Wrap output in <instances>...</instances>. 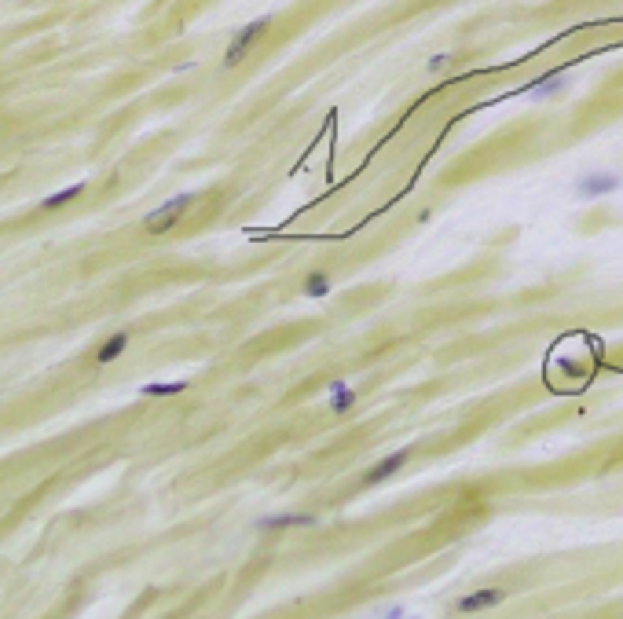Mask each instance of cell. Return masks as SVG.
Returning <instances> with one entry per match:
<instances>
[{"instance_id":"1","label":"cell","mask_w":623,"mask_h":619,"mask_svg":"<svg viewBox=\"0 0 623 619\" xmlns=\"http://www.w3.org/2000/svg\"><path fill=\"white\" fill-rule=\"evenodd\" d=\"M198 201V191H183V194H177V198H169L162 209H154V213H147V220H143V227H147L151 235H165V231H172L180 220H183V213L191 209Z\"/></svg>"},{"instance_id":"2","label":"cell","mask_w":623,"mask_h":619,"mask_svg":"<svg viewBox=\"0 0 623 619\" xmlns=\"http://www.w3.org/2000/svg\"><path fill=\"white\" fill-rule=\"evenodd\" d=\"M620 187H623L620 172H613V169H594V172H583V176L576 180V198H583V201L605 198V194L620 191Z\"/></svg>"},{"instance_id":"3","label":"cell","mask_w":623,"mask_h":619,"mask_svg":"<svg viewBox=\"0 0 623 619\" xmlns=\"http://www.w3.org/2000/svg\"><path fill=\"white\" fill-rule=\"evenodd\" d=\"M271 26V15H260V19H253L250 26H242V30L231 37V45H227V52H224V70H231V66H239L246 55H250V48H253V40L260 37Z\"/></svg>"},{"instance_id":"4","label":"cell","mask_w":623,"mask_h":619,"mask_svg":"<svg viewBox=\"0 0 623 619\" xmlns=\"http://www.w3.org/2000/svg\"><path fill=\"white\" fill-rule=\"evenodd\" d=\"M407 458H411V451H396V454L382 458V462H374V466L367 469L363 484H367V487H374V484H385L389 477H396V473H400L403 466H407Z\"/></svg>"},{"instance_id":"5","label":"cell","mask_w":623,"mask_h":619,"mask_svg":"<svg viewBox=\"0 0 623 619\" xmlns=\"http://www.w3.org/2000/svg\"><path fill=\"white\" fill-rule=\"evenodd\" d=\"M502 597H506L502 590H476V594H466V597H458V601H455V612H458V616L488 612V609H495Z\"/></svg>"},{"instance_id":"6","label":"cell","mask_w":623,"mask_h":619,"mask_svg":"<svg viewBox=\"0 0 623 619\" xmlns=\"http://www.w3.org/2000/svg\"><path fill=\"white\" fill-rule=\"evenodd\" d=\"M312 524H315L312 513H271L257 521L260 531H286V528H312Z\"/></svg>"},{"instance_id":"7","label":"cell","mask_w":623,"mask_h":619,"mask_svg":"<svg viewBox=\"0 0 623 619\" xmlns=\"http://www.w3.org/2000/svg\"><path fill=\"white\" fill-rule=\"evenodd\" d=\"M564 89H569V77H564V70H550L543 81L528 84V95H532V99H550V95H561Z\"/></svg>"},{"instance_id":"8","label":"cell","mask_w":623,"mask_h":619,"mask_svg":"<svg viewBox=\"0 0 623 619\" xmlns=\"http://www.w3.org/2000/svg\"><path fill=\"white\" fill-rule=\"evenodd\" d=\"M125 349H128V334H125V330H121V334H110V337L103 341V349L96 352V367H110L114 359L125 356Z\"/></svg>"},{"instance_id":"9","label":"cell","mask_w":623,"mask_h":619,"mask_svg":"<svg viewBox=\"0 0 623 619\" xmlns=\"http://www.w3.org/2000/svg\"><path fill=\"white\" fill-rule=\"evenodd\" d=\"M356 403H359V392H356V388H349V385L334 381V396H330V411H334V414H345V411H352Z\"/></svg>"},{"instance_id":"10","label":"cell","mask_w":623,"mask_h":619,"mask_svg":"<svg viewBox=\"0 0 623 619\" xmlns=\"http://www.w3.org/2000/svg\"><path fill=\"white\" fill-rule=\"evenodd\" d=\"M330 293V275L326 271H312L308 282H304V297H312V300H320Z\"/></svg>"},{"instance_id":"11","label":"cell","mask_w":623,"mask_h":619,"mask_svg":"<svg viewBox=\"0 0 623 619\" xmlns=\"http://www.w3.org/2000/svg\"><path fill=\"white\" fill-rule=\"evenodd\" d=\"M183 388H187L183 378H177V381H154V385H143L140 396H177V392H183Z\"/></svg>"},{"instance_id":"12","label":"cell","mask_w":623,"mask_h":619,"mask_svg":"<svg viewBox=\"0 0 623 619\" xmlns=\"http://www.w3.org/2000/svg\"><path fill=\"white\" fill-rule=\"evenodd\" d=\"M84 191V183H74V187H66V191H55V194H48L45 201H40V209H59V206H70L77 194Z\"/></svg>"},{"instance_id":"13","label":"cell","mask_w":623,"mask_h":619,"mask_svg":"<svg viewBox=\"0 0 623 619\" xmlns=\"http://www.w3.org/2000/svg\"><path fill=\"white\" fill-rule=\"evenodd\" d=\"M451 63H455V55H433L429 59V74H440V70H451Z\"/></svg>"}]
</instances>
